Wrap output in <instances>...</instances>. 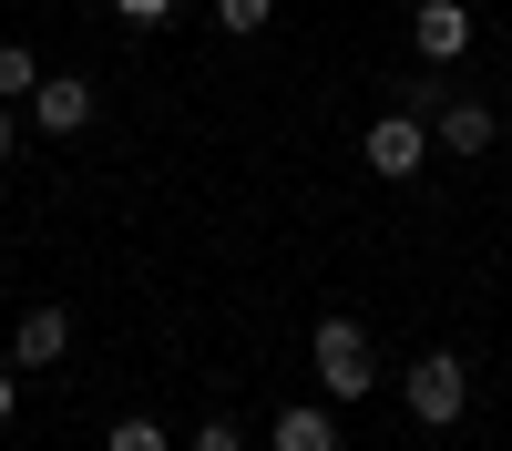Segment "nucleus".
I'll list each match as a JSON object with an SVG mask.
<instances>
[{"label": "nucleus", "mask_w": 512, "mask_h": 451, "mask_svg": "<svg viewBox=\"0 0 512 451\" xmlns=\"http://www.w3.org/2000/svg\"><path fill=\"white\" fill-rule=\"evenodd\" d=\"M359 154H369V175L400 185V175H420V164H431V123H420V113H379Z\"/></svg>", "instance_id": "7ed1b4c3"}, {"label": "nucleus", "mask_w": 512, "mask_h": 451, "mask_svg": "<svg viewBox=\"0 0 512 451\" xmlns=\"http://www.w3.org/2000/svg\"><path fill=\"white\" fill-rule=\"evenodd\" d=\"M267 451H338V400H287L267 421Z\"/></svg>", "instance_id": "39448f33"}, {"label": "nucleus", "mask_w": 512, "mask_h": 451, "mask_svg": "<svg viewBox=\"0 0 512 451\" xmlns=\"http://www.w3.org/2000/svg\"><path fill=\"white\" fill-rule=\"evenodd\" d=\"M431 134H441V154H492V134H502V113H492V103H472V93H441V113H431Z\"/></svg>", "instance_id": "20e7f679"}, {"label": "nucleus", "mask_w": 512, "mask_h": 451, "mask_svg": "<svg viewBox=\"0 0 512 451\" xmlns=\"http://www.w3.org/2000/svg\"><path fill=\"white\" fill-rule=\"evenodd\" d=\"M400 400H410L420 431H451L461 410H472V369H461V349H420L410 380H400Z\"/></svg>", "instance_id": "f03ea898"}, {"label": "nucleus", "mask_w": 512, "mask_h": 451, "mask_svg": "<svg viewBox=\"0 0 512 451\" xmlns=\"http://www.w3.org/2000/svg\"><path fill=\"white\" fill-rule=\"evenodd\" d=\"M103 451H175V441H164V421H144V410H134V421L103 431Z\"/></svg>", "instance_id": "9d476101"}, {"label": "nucleus", "mask_w": 512, "mask_h": 451, "mask_svg": "<svg viewBox=\"0 0 512 451\" xmlns=\"http://www.w3.org/2000/svg\"><path fill=\"white\" fill-rule=\"evenodd\" d=\"M0 421H11V359H0Z\"/></svg>", "instance_id": "2eb2a0df"}, {"label": "nucleus", "mask_w": 512, "mask_h": 451, "mask_svg": "<svg viewBox=\"0 0 512 451\" xmlns=\"http://www.w3.org/2000/svg\"><path fill=\"white\" fill-rule=\"evenodd\" d=\"M11 144H21V113H11V103H0V164H11Z\"/></svg>", "instance_id": "4468645a"}, {"label": "nucleus", "mask_w": 512, "mask_h": 451, "mask_svg": "<svg viewBox=\"0 0 512 451\" xmlns=\"http://www.w3.org/2000/svg\"><path fill=\"white\" fill-rule=\"evenodd\" d=\"M62 349H72V318H62V308H31L21 339H11V369H52Z\"/></svg>", "instance_id": "6e6552de"}, {"label": "nucleus", "mask_w": 512, "mask_h": 451, "mask_svg": "<svg viewBox=\"0 0 512 451\" xmlns=\"http://www.w3.org/2000/svg\"><path fill=\"white\" fill-rule=\"evenodd\" d=\"M308 359H318V400H369L379 390V349L359 318H318L308 328Z\"/></svg>", "instance_id": "f257e3e1"}, {"label": "nucleus", "mask_w": 512, "mask_h": 451, "mask_svg": "<svg viewBox=\"0 0 512 451\" xmlns=\"http://www.w3.org/2000/svg\"><path fill=\"white\" fill-rule=\"evenodd\" d=\"M410 41H420V62H461V52H472V11H461V0H420Z\"/></svg>", "instance_id": "423d86ee"}, {"label": "nucleus", "mask_w": 512, "mask_h": 451, "mask_svg": "<svg viewBox=\"0 0 512 451\" xmlns=\"http://www.w3.org/2000/svg\"><path fill=\"white\" fill-rule=\"evenodd\" d=\"M267 21H277V0H216V31H236V41L267 31Z\"/></svg>", "instance_id": "9b49d317"}, {"label": "nucleus", "mask_w": 512, "mask_h": 451, "mask_svg": "<svg viewBox=\"0 0 512 451\" xmlns=\"http://www.w3.org/2000/svg\"><path fill=\"white\" fill-rule=\"evenodd\" d=\"M113 21H175V0H113Z\"/></svg>", "instance_id": "ddd939ff"}, {"label": "nucleus", "mask_w": 512, "mask_h": 451, "mask_svg": "<svg viewBox=\"0 0 512 451\" xmlns=\"http://www.w3.org/2000/svg\"><path fill=\"white\" fill-rule=\"evenodd\" d=\"M31 123H41V134H82V123H93V82H72V72H41V93H31Z\"/></svg>", "instance_id": "0eeeda50"}, {"label": "nucleus", "mask_w": 512, "mask_h": 451, "mask_svg": "<svg viewBox=\"0 0 512 451\" xmlns=\"http://www.w3.org/2000/svg\"><path fill=\"white\" fill-rule=\"evenodd\" d=\"M41 93V62H31V41H0V103H31Z\"/></svg>", "instance_id": "1a4fd4ad"}, {"label": "nucleus", "mask_w": 512, "mask_h": 451, "mask_svg": "<svg viewBox=\"0 0 512 451\" xmlns=\"http://www.w3.org/2000/svg\"><path fill=\"white\" fill-rule=\"evenodd\" d=\"M185 451H246V431H236V421H205V431H195Z\"/></svg>", "instance_id": "f8f14e48"}]
</instances>
